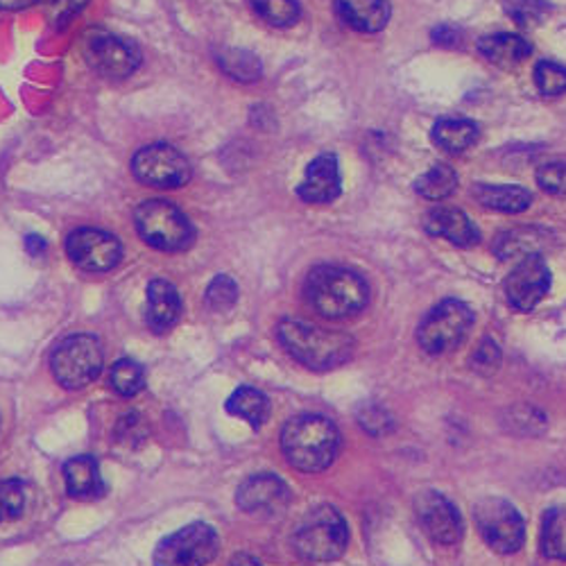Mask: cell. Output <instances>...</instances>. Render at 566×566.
<instances>
[{
	"label": "cell",
	"mask_w": 566,
	"mask_h": 566,
	"mask_svg": "<svg viewBox=\"0 0 566 566\" xmlns=\"http://www.w3.org/2000/svg\"><path fill=\"white\" fill-rule=\"evenodd\" d=\"M535 84L548 98L566 93V66L555 62H539L535 66Z\"/></svg>",
	"instance_id": "cell-34"
},
{
	"label": "cell",
	"mask_w": 566,
	"mask_h": 566,
	"mask_svg": "<svg viewBox=\"0 0 566 566\" xmlns=\"http://www.w3.org/2000/svg\"><path fill=\"white\" fill-rule=\"evenodd\" d=\"M501 365V349L494 340H483L481 347L476 349V354L471 356V369L483 374V376H490L499 369Z\"/></svg>",
	"instance_id": "cell-37"
},
{
	"label": "cell",
	"mask_w": 566,
	"mask_h": 566,
	"mask_svg": "<svg viewBox=\"0 0 566 566\" xmlns=\"http://www.w3.org/2000/svg\"><path fill=\"white\" fill-rule=\"evenodd\" d=\"M181 315V300L177 289L166 279H155L148 286V324L153 332L166 334Z\"/></svg>",
	"instance_id": "cell-21"
},
{
	"label": "cell",
	"mask_w": 566,
	"mask_h": 566,
	"mask_svg": "<svg viewBox=\"0 0 566 566\" xmlns=\"http://www.w3.org/2000/svg\"><path fill=\"white\" fill-rule=\"evenodd\" d=\"M39 3V0H0V10L6 12H17V10H25L30 6Z\"/></svg>",
	"instance_id": "cell-39"
},
{
	"label": "cell",
	"mask_w": 566,
	"mask_h": 566,
	"mask_svg": "<svg viewBox=\"0 0 566 566\" xmlns=\"http://www.w3.org/2000/svg\"><path fill=\"white\" fill-rule=\"evenodd\" d=\"M417 516L427 535L442 546L458 544L462 537V522L455 505L440 492H421L415 501Z\"/></svg>",
	"instance_id": "cell-14"
},
{
	"label": "cell",
	"mask_w": 566,
	"mask_h": 566,
	"mask_svg": "<svg viewBox=\"0 0 566 566\" xmlns=\"http://www.w3.org/2000/svg\"><path fill=\"white\" fill-rule=\"evenodd\" d=\"M231 566H263L259 559H254L252 555H235L233 559H231Z\"/></svg>",
	"instance_id": "cell-41"
},
{
	"label": "cell",
	"mask_w": 566,
	"mask_h": 566,
	"mask_svg": "<svg viewBox=\"0 0 566 566\" xmlns=\"http://www.w3.org/2000/svg\"><path fill=\"white\" fill-rule=\"evenodd\" d=\"M551 291V270L542 256L518 261L505 279V295L512 308L533 311Z\"/></svg>",
	"instance_id": "cell-13"
},
{
	"label": "cell",
	"mask_w": 566,
	"mask_h": 566,
	"mask_svg": "<svg viewBox=\"0 0 566 566\" xmlns=\"http://www.w3.org/2000/svg\"><path fill=\"white\" fill-rule=\"evenodd\" d=\"M304 295L308 304L328 319H343L360 313L367 306V281L340 265H319L306 276Z\"/></svg>",
	"instance_id": "cell-3"
},
{
	"label": "cell",
	"mask_w": 566,
	"mask_h": 566,
	"mask_svg": "<svg viewBox=\"0 0 566 566\" xmlns=\"http://www.w3.org/2000/svg\"><path fill=\"white\" fill-rule=\"evenodd\" d=\"M433 140L444 153L460 155L476 144L479 127L464 118H444L433 127Z\"/></svg>",
	"instance_id": "cell-24"
},
{
	"label": "cell",
	"mask_w": 566,
	"mask_h": 566,
	"mask_svg": "<svg viewBox=\"0 0 566 566\" xmlns=\"http://www.w3.org/2000/svg\"><path fill=\"white\" fill-rule=\"evenodd\" d=\"M227 410L235 417L245 419L250 427L259 429L261 423H265V419L270 417V401L263 392L254 390V388H239L229 399H227Z\"/></svg>",
	"instance_id": "cell-25"
},
{
	"label": "cell",
	"mask_w": 566,
	"mask_h": 566,
	"mask_svg": "<svg viewBox=\"0 0 566 566\" xmlns=\"http://www.w3.org/2000/svg\"><path fill=\"white\" fill-rule=\"evenodd\" d=\"M542 551L553 559H566V507H553L544 516Z\"/></svg>",
	"instance_id": "cell-28"
},
{
	"label": "cell",
	"mask_w": 566,
	"mask_h": 566,
	"mask_svg": "<svg viewBox=\"0 0 566 566\" xmlns=\"http://www.w3.org/2000/svg\"><path fill=\"white\" fill-rule=\"evenodd\" d=\"M118 438L120 442H127V444H136L146 438V429H144V421H140L138 415H125L120 421H118Z\"/></svg>",
	"instance_id": "cell-38"
},
{
	"label": "cell",
	"mask_w": 566,
	"mask_h": 566,
	"mask_svg": "<svg viewBox=\"0 0 566 566\" xmlns=\"http://www.w3.org/2000/svg\"><path fill=\"white\" fill-rule=\"evenodd\" d=\"M207 306L216 313H224L229 311L235 302H239V286H235V281L227 274H218L207 289Z\"/></svg>",
	"instance_id": "cell-33"
},
{
	"label": "cell",
	"mask_w": 566,
	"mask_h": 566,
	"mask_svg": "<svg viewBox=\"0 0 566 566\" xmlns=\"http://www.w3.org/2000/svg\"><path fill=\"white\" fill-rule=\"evenodd\" d=\"M505 12L514 23L522 28H533L546 19L551 12V6L544 0H503Z\"/></svg>",
	"instance_id": "cell-32"
},
{
	"label": "cell",
	"mask_w": 566,
	"mask_h": 566,
	"mask_svg": "<svg viewBox=\"0 0 566 566\" xmlns=\"http://www.w3.org/2000/svg\"><path fill=\"white\" fill-rule=\"evenodd\" d=\"M479 51L494 66L514 69L531 57L533 45L522 34L496 32V34H485L483 39H479Z\"/></svg>",
	"instance_id": "cell-20"
},
{
	"label": "cell",
	"mask_w": 566,
	"mask_h": 566,
	"mask_svg": "<svg viewBox=\"0 0 566 566\" xmlns=\"http://www.w3.org/2000/svg\"><path fill=\"white\" fill-rule=\"evenodd\" d=\"M423 229L431 235H438V239H447L458 248H474L481 239L474 222L455 207H438L429 211L427 218H423Z\"/></svg>",
	"instance_id": "cell-17"
},
{
	"label": "cell",
	"mask_w": 566,
	"mask_h": 566,
	"mask_svg": "<svg viewBox=\"0 0 566 566\" xmlns=\"http://www.w3.org/2000/svg\"><path fill=\"white\" fill-rule=\"evenodd\" d=\"M537 184L551 196H566V161H548L537 170Z\"/></svg>",
	"instance_id": "cell-36"
},
{
	"label": "cell",
	"mask_w": 566,
	"mask_h": 566,
	"mask_svg": "<svg viewBox=\"0 0 566 566\" xmlns=\"http://www.w3.org/2000/svg\"><path fill=\"white\" fill-rule=\"evenodd\" d=\"M281 449L286 460L306 474L332 467L340 451V433L334 421L322 415H300L281 431Z\"/></svg>",
	"instance_id": "cell-1"
},
{
	"label": "cell",
	"mask_w": 566,
	"mask_h": 566,
	"mask_svg": "<svg viewBox=\"0 0 566 566\" xmlns=\"http://www.w3.org/2000/svg\"><path fill=\"white\" fill-rule=\"evenodd\" d=\"M134 177L159 191H170L179 188L191 179V164L172 146L168 144H153L140 148L132 159Z\"/></svg>",
	"instance_id": "cell-10"
},
{
	"label": "cell",
	"mask_w": 566,
	"mask_h": 566,
	"mask_svg": "<svg viewBox=\"0 0 566 566\" xmlns=\"http://www.w3.org/2000/svg\"><path fill=\"white\" fill-rule=\"evenodd\" d=\"M218 62H220V69L231 75L233 80L239 82H254L261 77L263 73V64L256 55L248 53V51H222L218 55Z\"/></svg>",
	"instance_id": "cell-29"
},
{
	"label": "cell",
	"mask_w": 566,
	"mask_h": 566,
	"mask_svg": "<svg viewBox=\"0 0 566 566\" xmlns=\"http://www.w3.org/2000/svg\"><path fill=\"white\" fill-rule=\"evenodd\" d=\"M476 526L483 539L499 553H514L522 548L526 537V526L522 514L512 503L499 496L481 499L474 505Z\"/></svg>",
	"instance_id": "cell-9"
},
{
	"label": "cell",
	"mask_w": 566,
	"mask_h": 566,
	"mask_svg": "<svg viewBox=\"0 0 566 566\" xmlns=\"http://www.w3.org/2000/svg\"><path fill=\"white\" fill-rule=\"evenodd\" d=\"M291 501V490L274 474H256L241 483L235 492V503L248 514L274 516L283 512Z\"/></svg>",
	"instance_id": "cell-15"
},
{
	"label": "cell",
	"mask_w": 566,
	"mask_h": 566,
	"mask_svg": "<svg viewBox=\"0 0 566 566\" xmlns=\"http://www.w3.org/2000/svg\"><path fill=\"white\" fill-rule=\"evenodd\" d=\"M474 198L494 211L503 213H522L531 207L533 196L522 186H490V184H479L474 186Z\"/></svg>",
	"instance_id": "cell-23"
},
{
	"label": "cell",
	"mask_w": 566,
	"mask_h": 566,
	"mask_svg": "<svg viewBox=\"0 0 566 566\" xmlns=\"http://www.w3.org/2000/svg\"><path fill=\"white\" fill-rule=\"evenodd\" d=\"M548 243H551L548 231L537 227H516L499 235L494 243V254L501 261H524L528 256H542Z\"/></svg>",
	"instance_id": "cell-18"
},
{
	"label": "cell",
	"mask_w": 566,
	"mask_h": 566,
	"mask_svg": "<svg viewBox=\"0 0 566 566\" xmlns=\"http://www.w3.org/2000/svg\"><path fill=\"white\" fill-rule=\"evenodd\" d=\"M336 12L345 25L356 32H381L390 21L388 0H336Z\"/></svg>",
	"instance_id": "cell-19"
},
{
	"label": "cell",
	"mask_w": 566,
	"mask_h": 566,
	"mask_svg": "<svg viewBox=\"0 0 566 566\" xmlns=\"http://www.w3.org/2000/svg\"><path fill=\"white\" fill-rule=\"evenodd\" d=\"M218 548V533L209 524H188L157 546L155 566H207Z\"/></svg>",
	"instance_id": "cell-8"
},
{
	"label": "cell",
	"mask_w": 566,
	"mask_h": 566,
	"mask_svg": "<svg viewBox=\"0 0 566 566\" xmlns=\"http://www.w3.org/2000/svg\"><path fill=\"white\" fill-rule=\"evenodd\" d=\"M136 231L150 248L161 252H181L196 241V229L175 205L164 200L144 202L134 213Z\"/></svg>",
	"instance_id": "cell-5"
},
{
	"label": "cell",
	"mask_w": 566,
	"mask_h": 566,
	"mask_svg": "<svg viewBox=\"0 0 566 566\" xmlns=\"http://www.w3.org/2000/svg\"><path fill=\"white\" fill-rule=\"evenodd\" d=\"M256 14L274 28H291L300 21V3L297 0H250Z\"/></svg>",
	"instance_id": "cell-30"
},
{
	"label": "cell",
	"mask_w": 566,
	"mask_h": 566,
	"mask_svg": "<svg viewBox=\"0 0 566 566\" xmlns=\"http://www.w3.org/2000/svg\"><path fill=\"white\" fill-rule=\"evenodd\" d=\"M84 57L93 71L112 80L129 77L140 66V53L136 45L112 32L88 34L84 43Z\"/></svg>",
	"instance_id": "cell-11"
},
{
	"label": "cell",
	"mask_w": 566,
	"mask_h": 566,
	"mask_svg": "<svg viewBox=\"0 0 566 566\" xmlns=\"http://www.w3.org/2000/svg\"><path fill=\"white\" fill-rule=\"evenodd\" d=\"M471 324H474V313L464 302L444 300L421 319L417 340L427 354H447L467 338Z\"/></svg>",
	"instance_id": "cell-7"
},
{
	"label": "cell",
	"mask_w": 566,
	"mask_h": 566,
	"mask_svg": "<svg viewBox=\"0 0 566 566\" xmlns=\"http://www.w3.org/2000/svg\"><path fill=\"white\" fill-rule=\"evenodd\" d=\"M349 544V528L345 516L332 507L322 505L306 514L293 537V548L308 562L338 559Z\"/></svg>",
	"instance_id": "cell-4"
},
{
	"label": "cell",
	"mask_w": 566,
	"mask_h": 566,
	"mask_svg": "<svg viewBox=\"0 0 566 566\" xmlns=\"http://www.w3.org/2000/svg\"><path fill=\"white\" fill-rule=\"evenodd\" d=\"M340 191H343L340 166L334 155L315 157L308 164L302 184L297 186V196L308 205L334 202L340 196Z\"/></svg>",
	"instance_id": "cell-16"
},
{
	"label": "cell",
	"mask_w": 566,
	"mask_h": 566,
	"mask_svg": "<svg viewBox=\"0 0 566 566\" xmlns=\"http://www.w3.org/2000/svg\"><path fill=\"white\" fill-rule=\"evenodd\" d=\"M455 188H458V172L447 164L433 166L429 172H423L415 184V191L431 202H440V200L449 198Z\"/></svg>",
	"instance_id": "cell-26"
},
{
	"label": "cell",
	"mask_w": 566,
	"mask_h": 566,
	"mask_svg": "<svg viewBox=\"0 0 566 566\" xmlns=\"http://www.w3.org/2000/svg\"><path fill=\"white\" fill-rule=\"evenodd\" d=\"M28 505L25 485L17 479L0 481V524L17 522L23 516Z\"/></svg>",
	"instance_id": "cell-31"
},
{
	"label": "cell",
	"mask_w": 566,
	"mask_h": 566,
	"mask_svg": "<svg viewBox=\"0 0 566 566\" xmlns=\"http://www.w3.org/2000/svg\"><path fill=\"white\" fill-rule=\"evenodd\" d=\"M69 259L86 272H109L120 263L123 248L116 235L103 229H75L66 241Z\"/></svg>",
	"instance_id": "cell-12"
},
{
	"label": "cell",
	"mask_w": 566,
	"mask_h": 566,
	"mask_svg": "<svg viewBox=\"0 0 566 566\" xmlns=\"http://www.w3.org/2000/svg\"><path fill=\"white\" fill-rule=\"evenodd\" d=\"M64 481L73 499H96L105 492L101 467L91 455L71 458L64 464Z\"/></svg>",
	"instance_id": "cell-22"
},
{
	"label": "cell",
	"mask_w": 566,
	"mask_h": 566,
	"mask_svg": "<svg viewBox=\"0 0 566 566\" xmlns=\"http://www.w3.org/2000/svg\"><path fill=\"white\" fill-rule=\"evenodd\" d=\"M25 248H28V252L30 254H41L43 250H45V241L43 239H39V235H34V233H30L28 239H25Z\"/></svg>",
	"instance_id": "cell-40"
},
{
	"label": "cell",
	"mask_w": 566,
	"mask_h": 566,
	"mask_svg": "<svg viewBox=\"0 0 566 566\" xmlns=\"http://www.w3.org/2000/svg\"><path fill=\"white\" fill-rule=\"evenodd\" d=\"M109 386L120 397H136L146 388V371L136 360L120 358L109 371Z\"/></svg>",
	"instance_id": "cell-27"
},
{
	"label": "cell",
	"mask_w": 566,
	"mask_h": 566,
	"mask_svg": "<svg viewBox=\"0 0 566 566\" xmlns=\"http://www.w3.org/2000/svg\"><path fill=\"white\" fill-rule=\"evenodd\" d=\"M51 367L60 386H64L66 390H82L101 376V369H103L101 343L86 334L69 336L55 347Z\"/></svg>",
	"instance_id": "cell-6"
},
{
	"label": "cell",
	"mask_w": 566,
	"mask_h": 566,
	"mask_svg": "<svg viewBox=\"0 0 566 566\" xmlns=\"http://www.w3.org/2000/svg\"><path fill=\"white\" fill-rule=\"evenodd\" d=\"M276 338L295 360L308 369L324 371L347 363L354 354V338L302 319H283L276 326Z\"/></svg>",
	"instance_id": "cell-2"
},
{
	"label": "cell",
	"mask_w": 566,
	"mask_h": 566,
	"mask_svg": "<svg viewBox=\"0 0 566 566\" xmlns=\"http://www.w3.org/2000/svg\"><path fill=\"white\" fill-rule=\"evenodd\" d=\"M358 421L369 436H376V438H381L395 429L390 412L384 410L381 406H363L358 412Z\"/></svg>",
	"instance_id": "cell-35"
}]
</instances>
